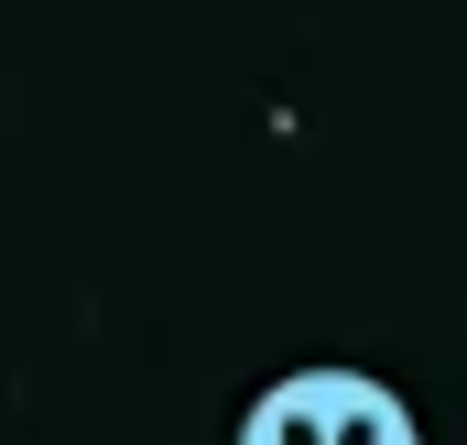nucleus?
<instances>
[{
    "label": "nucleus",
    "instance_id": "1",
    "mask_svg": "<svg viewBox=\"0 0 467 445\" xmlns=\"http://www.w3.org/2000/svg\"><path fill=\"white\" fill-rule=\"evenodd\" d=\"M239 445H424L413 402L380 380V369H283L250 391L239 413Z\"/></svg>",
    "mask_w": 467,
    "mask_h": 445
}]
</instances>
